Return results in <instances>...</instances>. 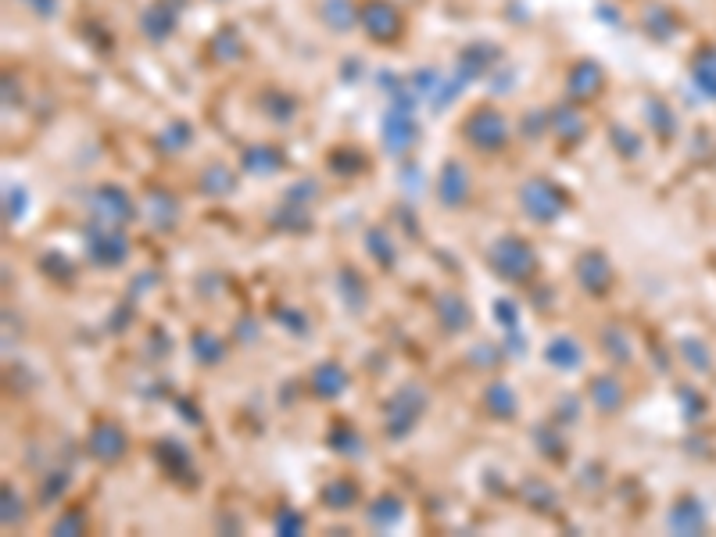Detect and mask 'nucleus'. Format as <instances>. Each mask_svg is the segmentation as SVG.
Masks as SVG:
<instances>
[{
    "instance_id": "f257e3e1",
    "label": "nucleus",
    "mask_w": 716,
    "mask_h": 537,
    "mask_svg": "<svg viewBox=\"0 0 716 537\" xmlns=\"http://www.w3.org/2000/svg\"><path fill=\"white\" fill-rule=\"evenodd\" d=\"M487 258H491V269H495L502 280H512V283L527 280V276L537 269L534 251H530V244L520 237H502Z\"/></svg>"
},
{
    "instance_id": "f03ea898",
    "label": "nucleus",
    "mask_w": 716,
    "mask_h": 537,
    "mask_svg": "<svg viewBox=\"0 0 716 537\" xmlns=\"http://www.w3.org/2000/svg\"><path fill=\"white\" fill-rule=\"evenodd\" d=\"M462 129H466V140L477 151H498L509 140V122H505V115L498 108H477Z\"/></svg>"
},
{
    "instance_id": "7ed1b4c3",
    "label": "nucleus",
    "mask_w": 716,
    "mask_h": 537,
    "mask_svg": "<svg viewBox=\"0 0 716 537\" xmlns=\"http://www.w3.org/2000/svg\"><path fill=\"white\" fill-rule=\"evenodd\" d=\"M427 409V394L419 387H401L391 401H387V434L391 437H405L409 430H416L419 416Z\"/></svg>"
},
{
    "instance_id": "20e7f679",
    "label": "nucleus",
    "mask_w": 716,
    "mask_h": 537,
    "mask_svg": "<svg viewBox=\"0 0 716 537\" xmlns=\"http://www.w3.org/2000/svg\"><path fill=\"white\" fill-rule=\"evenodd\" d=\"M520 201L530 212V219H537V222H555L566 212L563 187H555V183H548V179H530L527 187H523Z\"/></svg>"
},
{
    "instance_id": "39448f33",
    "label": "nucleus",
    "mask_w": 716,
    "mask_h": 537,
    "mask_svg": "<svg viewBox=\"0 0 716 537\" xmlns=\"http://www.w3.org/2000/svg\"><path fill=\"white\" fill-rule=\"evenodd\" d=\"M358 26L366 29L373 40L391 43L401 36V26H405V22H401L398 8L387 4V0H366V4L358 8Z\"/></svg>"
},
{
    "instance_id": "423d86ee",
    "label": "nucleus",
    "mask_w": 716,
    "mask_h": 537,
    "mask_svg": "<svg viewBox=\"0 0 716 537\" xmlns=\"http://www.w3.org/2000/svg\"><path fill=\"white\" fill-rule=\"evenodd\" d=\"M86 248H90V258H94L97 265H119V262H126V255H129V244L119 233V226H101V222L90 226V233H86Z\"/></svg>"
},
{
    "instance_id": "0eeeda50",
    "label": "nucleus",
    "mask_w": 716,
    "mask_h": 537,
    "mask_svg": "<svg viewBox=\"0 0 716 537\" xmlns=\"http://www.w3.org/2000/svg\"><path fill=\"white\" fill-rule=\"evenodd\" d=\"M90 212H94V222H101V226H126V222H133V205H129V197L119 187H97L90 194Z\"/></svg>"
},
{
    "instance_id": "6e6552de",
    "label": "nucleus",
    "mask_w": 716,
    "mask_h": 537,
    "mask_svg": "<svg viewBox=\"0 0 716 537\" xmlns=\"http://www.w3.org/2000/svg\"><path fill=\"white\" fill-rule=\"evenodd\" d=\"M419 129L416 122H412V111H401V108H391L384 119V147L391 154H405L412 144H416Z\"/></svg>"
},
{
    "instance_id": "1a4fd4ad",
    "label": "nucleus",
    "mask_w": 716,
    "mask_h": 537,
    "mask_svg": "<svg viewBox=\"0 0 716 537\" xmlns=\"http://www.w3.org/2000/svg\"><path fill=\"white\" fill-rule=\"evenodd\" d=\"M469 190H473V179H469L466 165L452 158V162L441 169V205H448V208L466 205Z\"/></svg>"
},
{
    "instance_id": "9d476101",
    "label": "nucleus",
    "mask_w": 716,
    "mask_h": 537,
    "mask_svg": "<svg viewBox=\"0 0 716 537\" xmlns=\"http://www.w3.org/2000/svg\"><path fill=\"white\" fill-rule=\"evenodd\" d=\"M90 452L101 462H119L122 455H126V434H122L119 423L104 419L101 427H94V434H90Z\"/></svg>"
},
{
    "instance_id": "9b49d317",
    "label": "nucleus",
    "mask_w": 716,
    "mask_h": 537,
    "mask_svg": "<svg viewBox=\"0 0 716 537\" xmlns=\"http://www.w3.org/2000/svg\"><path fill=\"white\" fill-rule=\"evenodd\" d=\"M577 276L591 294H602V290L613 287V265H609V258L602 251H588V255L580 258Z\"/></svg>"
},
{
    "instance_id": "f8f14e48",
    "label": "nucleus",
    "mask_w": 716,
    "mask_h": 537,
    "mask_svg": "<svg viewBox=\"0 0 716 537\" xmlns=\"http://www.w3.org/2000/svg\"><path fill=\"white\" fill-rule=\"evenodd\" d=\"M602 86H606V76H602V69H598L595 61H580V65H573V72H570L573 101H591V97L602 94Z\"/></svg>"
},
{
    "instance_id": "ddd939ff",
    "label": "nucleus",
    "mask_w": 716,
    "mask_h": 537,
    "mask_svg": "<svg viewBox=\"0 0 716 537\" xmlns=\"http://www.w3.org/2000/svg\"><path fill=\"white\" fill-rule=\"evenodd\" d=\"M312 391L319 398H337V394L348 391V373H344L341 362H323V366L312 373Z\"/></svg>"
},
{
    "instance_id": "4468645a",
    "label": "nucleus",
    "mask_w": 716,
    "mask_h": 537,
    "mask_svg": "<svg viewBox=\"0 0 716 537\" xmlns=\"http://www.w3.org/2000/svg\"><path fill=\"white\" fill-rule=\"evenodd\" d=\"M498 58V51L491 43H477V47H466V54L459 58V79L469 83V79H480V72Z\"/></svg>"
},
{
    "instance_id": "2eb2a0df",
    "label": "nucleus",
    "mask_w": 716,
    "mask_h": 537,
    "mask_svg": "<svg viewBox=\"0 0 716 537\" xmlns=\"http://www.w3.org/2000/svg\"><path fill=\"white\" fill-rule=\"evenodd\" d=\"M588 394H591V401L598 405V412H616L623 405V394H620V384H616V376H595Z\"/></svg>"
},
{
    "instance_id": "dca6fc26",
    "label": "nucleus",
    "mask_w": 716,
    "mask_h": 537,
    "mask_svg": "<svg viewBox=\"0 0 716 537\" xmlns=\"http://www.w3.org/2000/svg\"><path fill=\"white\" fill-rule=\"evenodd\" d=\"M702 523H706V512H702L699 502H681L670 512V527H674L677 534H699Z\"/></svg>"
},
{
    "instance_id": "f3484780",
    "label": "nucleus",
    "mask_w": 716,
    "mask_h": 537,
    "mask_svg": "<svg viewBox=\"0 0 716 537\" xmlns=\"http://www.w3.org/2000/svg\"><path fill=\"white\" fill-rule=\"evenodd\" d=\"M695 86H699L706 97H716V51H702L695 58Z\"/></svg>"
},
{
    "instance_id": "a211bd4d",
    "label": "nucleus",
    "mask_w": 716,
    "mask_h": 537,
    "mask_svg": "<svg viewBox=\"0 0 716 537\" xmlns=\"http://www.w3.org/2000/svg\"><path fill=\"white\" fill-rule=\"evenodd\" d=\"M548 362L563 369H577L580 362V344L573 337H559V341L548 344Z\"/></svg>"
},
{
    "instance_id": "6ab92c4d",
    "label": "nucleus",
    "mask_w": 716,
    "mask_h": 537,
    "mask_svg": "<svg viewBox=\"0 0 716 537\" xmlns=\"http://www.w3.org/2000/svg\"><path fill=\"white\" fill-rule=\"evenodd\" d=\"M244 169L258 172V176L276 172L280 169V151H273V147H251V151H244Z\"/></svg>"
},
{
    "instance_id": "aec40b11",
    "label": "nucleus",
    "mask_w": 716,
    "mask_h": 537,
    "mask_svg": "<svg viewBox=\"0 0 716 537\" xmlns=\"http://www.w3.org/2000/svg\"><path fill=\"white\" fill-rule=\"evenodd\" d=\"M323 498L333 505V509H351V505L358 502V487L355 480L341 477V480H330V487L323 491Z\"/></svg>"
},
{
    "instance_id": "412c9836",
    "label": "nucleus",
    "mask_w": 716,
    "mask_h": 537,
    "mask_svg": "<svg viewBox=\"0 0 716 537\" xmlns=\"http://www.w3.org/2000/svg\"><path fill=\"white\" fill-rule=\"evenodd\" d=\"M555 129L566 133L570 140H580V133H584V119H580L577 104H563V108L555 111Z\"/></svg>"
},
{
    "instance_id": "4be33fe9",
    "label": "nucleus",
    "mask_w": 716,
    "mask_h": 537,
    "mask_svg": "<svg viewBox=\"0 0 716 537\" xmlns=\"http://www.w3.org/2000/svg\"><path fill=\"white\" fill-rule=\"evenodd\" d=\"M487 405H491V412H498L502 419L516 416V398H512V391L505 384H495L491 391H487Z\"/></svg>"
},
{
    "instance_id": "5701e85b",
    "label": "nucleus",
    "mask_w": 716,
    "mask_h": 537,
    "mask_svg": "<svg viewBox=\"0 0 716 537\" xmlns=\"http://www.w3.org/2000/svg\"><path fill=\"white\" fill-rule=\"evenodd\" d=\"M369 520H373L376 527H384V523H398L401 520V502L398 498H380V502L369 509Z\"/></svg>"
},
{
    "instance_id": "b1692460",
    "label": "nucleus",
    "mask_w": 716,
    "mask_h": 537,
    "mask_svg": "<svg viewBox=\"0 0 716 537\" xmlns=\"http://www.w3.org/2000/svg\"><path fill=\"white\" fill-rule=\"evenodd\" d=\"M441 319L452 326V330H462V326L469 323V308L462 305L459 298H441Z\"/></svg>"
},
{
    "instance_id": "393cba45",
    "label": "nucleus",
    "mask_w": 716,
    "mask_h": 537,
    "mask_svg": "<svg viewBox=\"0 0 716 537\" xmlns=\"http://www.w3.org/2000/svg\"><path fill=\"white\" fill-rule=\"evenodd\" d=\"M194 351H197V358H201L205 366H215V362L222 358V344L215 341L212 333H197V337H194Z\"/></svg>"
},
{
    "instance_id": "a878e982",
    "label": "nucleus",
    "mask_w": 716,
    "mask_h": 537,
    "mask_svg": "<svg viewBox=\"0 0 716 537\" xmlns=\"http://www.w3.org/2000/svg\"><path fill=\"white\" fill-rule=\"evenodd\" d=\"M230 190H233V176L222 169V165L205 172V194H230Z\"/></svg>"
},
{
    "instance_id": "bb28decb",
    "label": "nucleus",
    "mask_w": 716,
    "mask_h": 537,
    "mask_svg": "<svg viewBox=\"0 0 716 537\" xmlns=\"http://www.w3.org/2000/svg\"><path fill=\"white\" fill-rule=\"evenodd\" d=\"M330 441H333V444H341V448H337V452H344V455H355V452H362V437H355L348 427H337V430H333V434H330Z\"/></svg>"
},
{
    "instance_id": "cd10ccee",
    "label": "nucleus",
    "mask_w": 716,
    "mask_h": 537,
    "mask_svg": "<svg viewBox=\"0 0 716 537\" xmlns=\"http://www.w3.org/2000/svg\"><path fill=\"white\" fill-rule=\"evenodd\" d=\"M369 248H373V255H376V262H380V265H391L394 262L391 240H384V230L369 233Z\"/></svg>"
},
{
    "instance_id": "c85d7f7f",
    "label": "nucleus",
    "mask_w": 716,
    "mask_h": 537,
    "mask_svg": "<svg viewBox=\"0 0 716 537\" xmlns=\"http://www.w3.org/2000/svg\"><path fill=\"white\" fill-rule=\"evenodd\" d=\"M276 527H280V534H298V530L305 527V520H301V516H294V512H280Z\"/></svg>"
},
{
    "instance_id": "c756f323",
    "label": "nucleus",
    "mask_w": 716,
    "mask_h": 537,
    "mask_svg": "<svg viewBox=\"0 0 716 537\" xmlns=\"http://www.w3.org/2000/svg\"><path fill=\"white\" fill-rule=\"evenodd\" d=\"M495 316H498V319H505V323H509L512 330H516V308H512V301H498Z\"/></svg>"
},
{
    "instance_id": "7c9ffc66",
    "label": "nucleus",
    "mask_w": 716,
    "mask_h": 537,
    "mask_svg": "<svg viewBox=\"0 0 716 537\" xmlns=\"http://www.w3.org/2000/svg\"><path fill=\"white\" fill-rule=\"evenodd\" d=\"M65 530H79V520H72V516H65L61 523H54V534H65Z\"/></svg>"
}]
</instances>
